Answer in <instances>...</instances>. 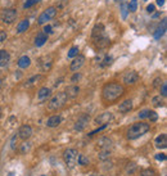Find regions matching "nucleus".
<instances>
[{"label": "nucleus", "mask_w": 167, "mask_h": 176, "mask_svg": "<svg viewBox=\"0 0 167 176\" xmlns=\"http://www.w3.org/2000/svg\"><path fill=\"white\" fill-rule=\"evenodd\" d=\"M125 90L123 86L118 82H108L107 85H104L102 91V95H103V100L107 102L109 104H112L116 100H118L123 95Z\"/></svg>", "instance_id": "f257e3e1"}, {"label": "nucleus", "mask_w": 167, "mask_h": 176, "mask_svg": "<svg viewBox=\"0 0 167 176\" xmlns=\"http://www.w3.org/2000/svg\"><path fill=\"white\" fill-rule=\"evenodd\" d=\"M150 126L149 123H145V122H136L134 123L133 126H130L127 130V139L128 140H135L138 138H140V136H143L144 134H147L149 131Z\"/></svg>", "instance_id": "f03ea898"}, {"label": "nucleus", "mask_w": 167, "mask_h": 176, "mask_svg": "<svg viewBox=\"0 0 167 176\" xmlns=\"http://www.w3.org/2000/svg\"><path fill=\"white\" fill-rule=\"evenodd\" d=\"M66 103H67V96H66V94H64V91L63 93H58L49 100V103H48V109L49 111H58V109L62 108V107L66 106Z\"/></svg>", "instance_id": "7ed1b4c3"}, {"label": "nucleus", "mask_w": 167, "mask_h": 176, "mask_svg": "<svg viewBox=\"0 0 167 176\" xmlns=\"http://www.w3.org/2000/svg\"><path fill=\"white\" fill-rule=\"evenodd\" d=\"M55 14H57V8H54V6H50V8H48L46 11H44L40 15H39L37 23H39V25L46 23L48 21H50V19H53L54 17H55Z\"/></svg>", "instance_id": "20e7f679"}, {"label": "nucleus", "mask_w": 167, "mask_h": 176, "mask_svg": "<svg viewBox=\"0 0 167 176\" xmlns=\"http://www.w3.org/2000/svg\"><path fill=\"white\" fill-rule=\"evenodd\" d=\"M77 156H79V153H77L76 149H66L63 153V159L64 162L67 163V166H69V167H73V165L76 163V159H77Z\"/></svg>", "instance_id": "39448f33"}, {"label": "nucleus", "mask_w": 167, "mask_h": 176, "mask_svg": "<svg viewBox=\"0 0 167 176\" xmlns=\"http://www.w3.org/2000/svg\"><path fill=\"white\" fill-rule=\"evenodd\" d=\"M0 18H1V21L4 22V23L11 25L15 21V18H17V11L13 8L4 9V11L1 12V14H0Z\"/></svg>", "instance_id": "423d86ee"}, {"label": "nucleus", "mask_w": 167, "mask_h": 176, "mask_svg": "<svg viewBox=\"0 0 167 176\" xmlns=\"http://www.w3.org/2000/svg\"><path fill=\"white\" fill-rule=\"evenodd\" d=\"M138 81H139V75H138L136 71H127L123 75V82L126 85H134Z\"/></svg>", "instance_id": "0eeeda50"}, {"label": "nucleus", "mask_w": 167, "mask_h": 176, "mask_svg": "<svg viewBox=\"0 0 167 176\" xmlns=\"http://www.w3.org/2000/svg\"><path fill=\"white\" fill-rule=\"evenodd\" d=\"M90 122V116L89 115H81L79 117V120L75 123V130L76 131H82Z\"/></svg>", "instance_id": "6e6552de"}, {"label": "nucleus", "mask_w": 167, "mask_h": 176, "mask_svg": "<svg viewBox=\"0 0 167 176\" xmlns=\"http://www.w3.org/2000/svg\"><path fill=\"white\" fill-rule=\"evenodd\" d=\"M84 63H85V57L81 54H77L75 58H73V61H72V63H71V66H69V70L72 71V72H76V71H79L80 68H81L84 66Z\"/></svg>", "instance_id": "1a4fd4ad"}, {"label": "nucleus", "mask_w": 167, "mask_h": 176, "mask_svg": "<svg viewBox=\"0 0 167 176\" xmlns=\"http://www.w3.org/2000/svg\"><path fill=\"white\" fill-rule=\"evenodd\" d=\"M96 145H98V148L100 151H111L112 146H113L112 140L109 138H100L98 140V143H96Z\"/></svg>", "instance_id": "9d476101"}, {"label": "nucleus", "mask_w": 167, "mask_h": 176, "mask_svg": "<svg viewBox=\"0 0 167 176\" xmlns=\"http://www.w3.org/2000/svg\"><path fill=\"white\" fill-rule=\"evenodd\" d=\"M31 135H32V127H31L30 125H23V126H21V127H19L18 136L22 140H27Z\"/></svg>", "instance_id": "9b49d317"}, {"label": "nucleus", "mask_w": 167, "mask_h": 176, "mask_svg": "<svg viewBox=\"0 0 167 176\" xmlns=\"http://www.w3.org/2000/svg\"><path fill=\"white\" fill-rule=\"evenodd\" d=\"M64 94H66L67 99H73V98H76L80 94V87L77 85H69L66 87Z\"/></svg>", "instance_id": "f8f14e48"}, {"label": "nucleus", "mask_w": 167, "mask_h": 176, "mask_svg": "<svg viewBox=\"0 0 167 176\" xmlns=\"http://www.w3.org/2000/svg\"><path fill=\"white\" fill-rule=\"evenodd\" d=\"M112 117H113V116H112L111 112H104V113L99 115L95 118V123H98V125H104V123H108L112 120Z\"/></svg>", "instance_id": "ddd939ff"}, {"label": "nucleus", "mask_w": 167, "mask_h": 176, "mask_svg": "<svg viewBox=\"0 0 167 176\" xmlns=\"http://www.w3.org/2000/svg\"><path fill=\"white\" fill-rule=\"evenodd\" d=\"M154 144L158 149H165L167 148V135L166 134H161L159 136H157L154 140Z\"/></svg>", "instance_id": "4468645a"}, {"label": "nucleus", "mask_w": 167, "mask_h": 176, "mask_svg": "<svg viewBox=\"0 0 167 176\" xmlns=\"http://www.w3.org/2000/svg\"><path fill=\"white\" fill-rule=\"evenodd\" d=\"M50 96V89L49 87H41L37 93V99L39 102H44V100H48V98Z\"/></svg>", "instance_id": "2eb2a0df"}, {"label": "nucleus", "mask_w": 167, "mask_h": 176, "mask_svg": "<svg viewBox=\"0 0 167 176\" xmlns=\"http://www.w3.org/2000/svg\"><path fill=\"white\" fill-rule=\"evenodd\" d=\"M118 109H120V112H122V113H127V112H130V111L133 109V100L126 99L125 102H122V103L120 104Z\"/></svg>", "instance_id": "dca6fc26"}, {"label": "nucleus", "mask_w": 167, "mask_h": 176, "mask_svg": "<svg viewBox=\"0 0 167 176\" xmlns=\"http://www.w3.org/2000/svg\"><path fill=\"white\" fill-rule=\"evenodd\" d=\"M11 61V55L6 50H0V67H5Z\"/></svg>", "instance_id": "f3484780"}, {"label": "nucleus", "mask_w": 167, "mask_h": 176, "mask_svg": "<svg viewBox=\"0 0 167 176\" xmlns=\"http://www.w3.org/2000/svg\"><path fill=\"white\" fill-rule=\"evenodd\" d=\"M60 122H62V118H60L59 116H51V117L48 118L46 126H48V127H57Z\"/></svg>", "instance_id": "a211bd4d"}, {"label": "nucleus", "mask_w": 167, "mask_h": 176, "mask_svg": "<svg viewBox=\"0 0 167 176\" xmlns=\"http://www.w3.org/2000/svg\"><path fill=\"white\" fill-rule=\"evenodd\" d=\"M46 41H48V36H46V34H44V32L37 34L36 37H35V45H36V46H43Z\"/></svg>", "instance_id": "6ab92c4d"}, {"label": "nucleus", "mask_w": 167, "mask_h": 176, "mask_svg": "<svg viewBox=\"0 0 167 176\" xmlns=\"http://www.w3.org/2000/svg\"><path fill=\"white\" fill-rule=\"evenodd\" d=\"M30 27V21L28 19H23L17 25V32L18 34H22V32L27 31V28Z\"/></svg>", "instance_id": "aec40b11"}, {"label": "nucleus", "mask_w": 167, "mask_h": 176, "mask_svg": "<svg viewBox=\"0 0 167 176\" xmlns=\"http://www.w3.org/2000/svg\"><path fill=\"white\" fill-rule=\"evenodd\" d=\"M30 64H31V59H30V57H27V55H23V57H21L18 59V67L19 68H27V67H30Z\"/></svg>", "instance_id": "412c9836"}, {"label": "nucleus", "mask_w": 167, "mask_h": 176, "mask_svg": "<svg viewBox=\"0 0 167 176\" xmlns=\"http://www.w3.org/2000/svg\"><path fill=\"white\" fill-rule=\"evenodd\" d=\"M166 32V19H163L162 21V23L159 25V27L157 28V31H156V34H154V37L156 39H161L163 36V34Z\"/></svg>", "instance_id": "4be33fe9"}, {"label": "nucleus", "mask_w": 167, "mask_h": 176, "mask_svg": "<svg viewBox=\"0 0 167 176\" xmlns=\"http://www.w3.org/2000/svg\"><path fill=\"white\" fill-rule=\"evenodd\" d=\"M41 79H43V76L41 75H36V76H34V77H31V79H28L27 81H26V84H25V86L26 87H31V86H34L36 82H39Z\"/></svg>", "instance_id": "5701e85b"}, {"label": "nucleus", "mask_w": 167, "mask_h": 176, "mask_svg": "<svg viewBox=\"0 0 167 176\" xmlns=\"http://www.w3.org/2000/svg\"><path fill=\"white\" fill-rule=\"evenodd\" d=\"M103 31H104V26L103 25H96L93 28V37H99L103 36Z\"/></svg>", "instance_id": "b1692460"}, {"label": "nucleus", "mask_w": 167, "mask_h": 176, "mask_svg": "<svg viewBox=\"0 0 167 176\" xmlns=\"http://www.w3.org/2000/svg\"><path fill=\"white\" fill-rule=\"evenodd\" d=\"M152 103L154 107H162V106H165V99H163V96L157 95L152 99Z\"/></svg>", "instance_id": "393cba45"}, {"label": "nucleus", "mask_w": 167, "mask_h": 176, "mask_svg": "<svg viewBox=\"0 0 167 176\" xmlns=\"http://www.w3.org/2000/svg\"><path fill=\"white\" fill-rule=\"evenodd\" d=\"M76 162L81 166H86V165H89V158L86 157L85 154H80V156H77Z\"/></svg>", "instance_id": "a878e982"}, {"label": "nucleus", "mask_w": 167, "mask_h": 176, "mask_svg": "<svg viewBox=\"0 0 167 176\" xmlns=\"http://www.w3.org/2000/svg\"><path fill=\"white\" fill-rule=\"evenodd\" d=\"M127 13H128V5L126 3H122L121 4V14H122V18L123 19H126Z\"/></svg>", "instance_id": "bb28decb"}, {"label": "nucleus", "mask_w": 167, "mask_h": 176, "mask_svg": "<svg viewBox=\"0 0 167 176\" xmlns=\"http://www.w3.org/2000/svg\"><path fill=\"white\" fill-rule=\"evenodd\" d=\"M139 176H157V174L154 170H152V168H147V170L141 171Z\"/></svg>", "instance_id": "cd10ccee"}, {"label": "nucleus", "mask_w": 167, "mask_h": 176, "mask_svg": "<svg viewBox=\"0 0 167 176\" xmlns=\"http://www.w3.org/2000/svg\"><path fill=\"white\" fill-rule=\"evenodd\" d=\"M109 156H111V151H100L98 154V157H99V159L104 161V159L109 158Z\"/></svg>", "instance_id": "c85d7f7f"}, {"label": "nucleus", "mask_w": 167, "mask_h": 176, "mask_svg": "<svg viewBox=\"0 0 167 176\" xmlns=\"http://www.w3.org/2000/svg\"><path fill=\"white\" fill-rule=\"evenodd\" d=\"M128 5V12H136V9H138V0H131L130 1V4H127Z\"/></svg>", "instance_id": "c756f323"}, {"label": "nucleus", "mask_w": 167, "mask_h": 176, "mask_svg": "<svg viewBox=\"0 0 167 176\" xmlns=\"http://www.w3.org/2000/svg\"><path fill=\"white\" fill-rule=\"evenodd\" d=\"M79 46H72L68 51V58H75L77 54H79Z\"/></svg>", "instance_id": "7c9ffc66"}, {"label": "nucleus", "mask_w": 167, "mask_h": 176, "mask_svg": "<svg viewBox=\"0 0 167 176\" xmlns=\"http://www.w3.org/2000/svg\"><path fill=\"white\" fill-rule=\"evenodd\" d=\"M41 0H27V1L23 4V8L27 9V8H31V6H34L35 4H37V3H40Z\"/></svg>", "instance_id": "2f4dec72"}, {"label": "nucleus", "mask_w": 167, "mask_h": 176, "mask_svg": "<svg viewBox=\"0 0 167 176\" xmlns=\"http://www.w3.org/2000/svg\"><path fill=\"white\" fill-rule=\"evenodd\" d=\"M112 61H113V58H112L111 55H107V57L104 58V61H103V63L100 64V67H107V66H111V64H112Z\"/></svg>", "instance_id": "473e14b6"}, {"label": "nucleus", "mask_w": 167, "mask_h": 176, "mask_svg": "<svg viewBox=\"0 0 167 176\" xmlns=\"http://www.w3.org/2000/svg\"><path fill=\"white\" fill-rule=\"evenodd\" d=\"M148 118L150 120V122H156L158 120V115H157L154 111H149V115H148Z\"/></svg>", "instance_id": "72a5a7b5"}, {"label": "nucleus", "mask_w": 167, "mask_h": 176, "mask_svg": "<svg viewBox=\"0 0 167 176\" xmlns=\"http://www.w3.org/2000/svg\"><path fill=\"white\" fill-rule=\"evenodd\" d=\"M107 126H108V123H104V125H102V126H100V127H98V129H95V130H94V131H91V132H90V134H89V135H90V136H93V135H95V134H98L99 131H102V130H104L105 127H107Z\"/></svg>", "instance_id": "f704fd0d"}, {"label": "nucleus", "mask_w": 167, "mask_h": 176, "mask_svg": "<svg viewBox=\"0 0 167 176\" xmlns=\"http://www.w3.org/2000/svg\"><path fill=\"white\" fill-rule=\"evenodd\" d=\"M166 95H167V84H166V82H163V84H162V86H161V96L165 98Z\"/></svg>", "instance_id": "c9c22d12"}, {"label": "nucleus", "mask_w": 167, "mask_h": 176, "mask_svg": "<svg viewBox=\"0 0 167 176\" xmlns=\"http://www.w3.org/2000/svg\"><path fill=\"white\" fill-rule=\"evenodd\" d=\"M135 168H136V165L135 163H128L127 168H126V172L127 174H133V172L135 171Z\"/></svg>", "instance_id": "e433bc0d"}, {"label": "nucleus", "mask_w": 167, "mask_h": 176, "mask_svg": "<svg viewBox=\"0 0 167 176\" xmlns=\"http://www.w3.org/2000/svg\"><path fill=\"white\" fill-rule=\"evenodd\" d=\"M148 115H149V109H143L139 113V117L141 120H144V118H148Z\"/></svg>", "instance_id": "4c0bfd02"}, {"label": "nucleus", "mask_w": 167, "mask_h": 176, "mask_svg": "<svg viewBox=\"0 0 167 176\" xmlns=\"http://www.w3.org/2000/svg\"><path fill=\"white\" fill-rule=\"evenodd\" d=\"M80 79H81V73H75L72 77H71V82H76V81H79Z\"/></svg>", "instance_id": "58836bf2"}, {"label": "nucleus", "mask_w": 167, "mask_h": 176, "mask_svg": "<svg viewBox=\"0 0 167 176\" xmlns=\"http://www.w3.org/2000/svg\"><path fill=\"white\" fill-rule=\"evenodd\" d=\"M156 159H158V161H166V154L158 153V154H156Z\"/></svg>", "instance_id": "ea45409f"}, {"label": "nucleus", "mask_w": 167, "mask_h": 176, "mask_svg": "<svg viewBox=\"0 0 167 176\" xmlns=\"http://www.w3.org/2000/svg\"><path fill=\"white\" fill-rule=\"evenodd\" d=\"M5 39H6V32L3 31V30H0V43H3Z\"/></svg>", "instance_id": "a19ab883"}, {"label": "nucleus", "mask_w": 167, "mask_h": 176, "mask_svg": "<svg viewBox=\"0 0 167 176\" xmlns=\"http://www.w3.org/2000/svg\"><path fill=\"white\" fill-rule=\"evenodd\" d=\"M28 149H30V144H28V143H26V144H23V146H22L21 152L25 154V153H26V151H28Z\"/></svg>", "instance_id": "79ce46f5"}, {"label": "nucleus", "mask_w": 167, "mask_h": 176, "mask_svg": "<svg viewBox=\"0 0 167 176\" xmlns=\"http://www.w3.org/2000/svg\"><path fill=\"white\" fill-rule=\"evenodd\" d=\"M51 32H53V31H51V26H49V25L45 26V27H44V34H51Z\"/></svg>", "instance_id": "37998d69"}, {"label": "nucleus", "mask_w": 167, "mask_h": 176, "mask_svg": "<svg viewBox=\"0 0 167 176\" xmlns=\"http://www.w3.org/2000/svg\"><path fill=\"white\" fill-rule=\"evenodd\" d=\"M161 82H162V80H161V79H156V80H154V82H153V86L158 87V86H161Z\"/></svg>", "instance_id": "c03bdc74"}, {"label": "nucleus", "mask_w": 167, "mask_h": 176, "mask_svg": "<svg viewBox=\"0 0 167 176\" xmlns=\"http://www.w3.org/2000/svg\"><path fill=\"white\" fill-rule=\"evenodd\" d=\"M154 9H156V8H154V5H153V4H150V5H148V6H147V12H148V13H153V12H154Z\"/></svg>", "instance_id": "a18cd8bd"}, {"label": "nucleus", "mask_w": 167, "mask_h": 176, "mask_svg": "<svg viewBox=\"0 0 167 176\" xmlns=\"http://www.w3.org/2000/svg\"><path fill=\"white\" fill-rule=\"evenodd\" d=\"M12 149H15V136L12 139Z\"/></svg>", "instance_id": "49530a36"}, {"label": "nucleus", "mask_w": 167, "mask_h": 176, "mask_svg": "<svg viewBox=\"0 0 167 176\" xmlns=\"http://www.w3.org/2000/svg\"><path fill=\"white\" fill-rule=\"evenodd\" d=\"M157 4H158L159 6H162L163 4H165V0H157Z\"/></svg>", "instance_id": "de8ad7c7"}, {"label": "nucleus", "mask_w": 167, "mask_h": 176, "mask_svg": "<svg viewBox=\"0 0 167 176\" xmlns=\"http://www.w3.org/2000/svg\"><path fill=\"white\" fill-rule=\"evenodd\" d=\"M0 118H1V108H0Z\"/></svg>", "instance_id": "09e8293b"}]
</instances>
